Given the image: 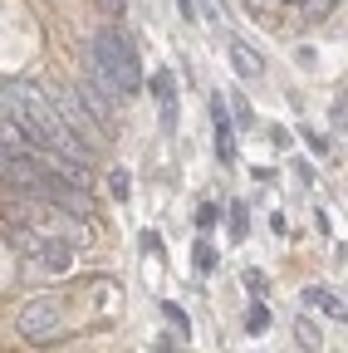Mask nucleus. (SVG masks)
<instances>
[{"mask_svg":"<svg viewBox=\"0 0 348 353\" xmlns=\"http://www.w3.org/2000/svg\"><path fill=\"white\" fill-rule=\"evenodd\" d=\"M15 245L39 265L45 275H69L74 270V245L64 241V236H50L45 226H34V221H15Z\"/></svg>","mask_w":348,"mask_h":353,"instance_id":"obj_3","label":"nucleus"},{"mask_svg":"<svg viewBox=\"0 0 348 353\" xmlns=\"http://www.w3.org/2000/svg\"><path fill=\"white\" fill-rule=\"evenodd\" d=\"M94 74L103 79V88H108L118 103L138 99L143 94V59H138L133 34L118 30V25H103L94 34Z\"/></svg>","mask_w":348,"mask_h":353,"instance_id":"obj_1","label":"nucleus"},{"mask_svg":"<svg viewBox=\"0 0 348 353\" xmlns=\"http://www.w3.org/2000/svg\"><path fill=\"white\" fill-rule=\"evenodd\" d=\"M15 334L30 343V348H50V343H64L74 329L64 319V304L59 299H30L20 314H15Z\"/></svg>","mask_w":348,"mask_h":353,"instance_id":"obj_2","label":"nucleus"},{"mask_svg":"<svg viewBox=\"0 0 348 353\" xmlns=\"http://www.w3.org/2000/svg\"><path fill=\"white\" fill-rule=\"evenodd\" d=\"M211 123H216V152H221V162H236V128H231V108L221 94L211 99Z\"/></svg>","mask_w":348,"mask_h":353,"instance_id":"obj_4","label":"nucleus"},{"mask_svg":"<svg viewBox=\"0 0 348 353\" xmlns=\"http://www.w3.org/2000/svg\"><path fill=\"white\" fill-rule=\"evenodd\" d=\"M113 196L127 201V176H123V172H113Z\"/></svg>","mask_w":348,"mask_h":353,"instance_id":"obj_14","label":"nucleus"},{"mask_svg":"<svg viewBox=\"0 0 348 353\" xmlns=\"http://www.w3.org/2000/svg\"><path fill=\"white\" fill-rule=\"evenodd\" d=\"M196 226H201V231H211V226H216V201H206V206L196 211Z\"/></svg>","mask_w":348,"mask_h":353,"instance_id":"obj_11","label":"nucleus"},{"mask_svg":"<svg viewBox=\"0 0 348 353\" xmlns=\"http://www.w3.org/2000/svg\"><path fill=\"white\" fill-rule=\"evenodd\" d=\"M152 94H157V108H162V128L172 132L177 128V94H172V74H152Z\"/></svg>","mask_w":348,"mask_h":353,"instance_id":"obj_5","label":"nucleus"},{"mask_svg":"<svg viewBox=\"0 0 348 353\" xmlns=\"http://www.w3.org/2000/svg\"><path fill=\"white\" fill-rule=\"evenodd\" d=\"M226 44H231V64H236V74H240V79H260V64H255V54L245 50V44H240L236 34H231Z\"/></svg>","mask_w":348,"mask_h":353,"instance_id":"obj_6","label":"nucleus"},{"mask_svg":"<svg viewBox=\"0 0 348 353\" xmlns=\"http://www.w3.org/2000/svg\"><path fill=\"white\" fill-rule=\"evenodd\" d=\"M211 265H216V255H211V245L201 241V245H196V270H211Z\"/></svg>","mask_w":348,"mask_h":353,"instance_id":"obj_12","label":"nucleus"},{"mask_svg":"<svg viewBox=\"0 0 348 353\" xmlns=\"http://www.w3.org/2000/svg\"><path fill=\"white\" fill-rule=\"evenodd\" d=\"M162 314H167L172 324H177V334H182V339L192 334V324H187V314H182V309H177V304H162Z\"/></svg>","mask_w":348,"mask_h":353,"instance_id":"obj_9","label":"nucleus"},{"mask_svg":"<svg viewBox=\"0 0 348 353\" xmlns=\"http://www.w3.org/2000/svg\"><path fill=\"white\" fill-rule=\"evenodd\" d=\"M177 6H182V15H187V20H196V6H192V0H177Z\"/></svg>","mask_w":348,"mask_h":353,"instance_id":"obj_15","label":"nucleus"},{"mask_svg":"<svg viewBox=\"0 0 348 353\" xmlns=\"http://www.w3.org/2000/svg\"><path fill=\"white\" fill-rule=\"evenodd\" d=\"M245 285H250L255 294H265V275H260V270H245Z\"/></svg>","mask_w":348,"mask_h":353,"instance_id":"obj_13","label":"nucleus"},{"mask_svg":"<svg viewBox=\"0 0 348 353\" xmlns=\"http://www.w3.org/2000/svg\"><path fill=\"white\" fill-rule=\"evenodd\" d=\"M245 236V206H231V241Z\"/></svg>","mask_w":348,"mask_h":353,"instance_id":"obj_10","label":"nucleus"},{"mask_svg":"<svg viewBox=\"0 0 348 353\" xmlns=\"http://www.w3.org/2000/svg\"><path fill=\"white\" fill-rule=\"evenodd\" d=\"M245 329L260 339V334L270 329V309H265V304H250V314H245Z\"/></svg>","mask_w":348,"mask_h":353,"instance_id":"obj_8","label":"nucleus"},{"mask_svg":"<svg viewBox=\"0 0 348 353\" xmlns=\"http://www.w3.org/2000/svg\"><path fill=\"white\" fill-rule=\"evenodd\" d=\"M304 299H309L314 309H324V314H329V319H343V299H334V294H324V290H309V294H304Z\"/></svg>","mask_w":348,"mask_h":353,"instance_id":"obj_7","label":"nucleus"}]
</instances>
